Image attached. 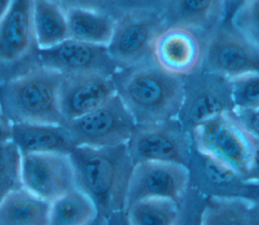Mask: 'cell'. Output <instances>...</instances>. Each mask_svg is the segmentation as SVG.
<instances>
[{"label":"cell","instance_id":"obj_1","mask_svg":"<svg viewBox=\"0 0 259 225\" xmlns=\"http://www.w3.org/2000/svg\"><path fill=\"white\" fill-rule=\"evenodd\" d=\"M76 184L98 209L95 224L124 218L125 199L135 163L126 143L114 146H75L70 152Z\"/></svg>","mask_w":259,"mask_h":225},{"label":"cell","instance_id":"obj_2","mask_svg":"<svg viewBox=\"0 0 259 225\" xmlns=\"http://www.w3.org/2000/svg\"><path fill=\"white\" fill-rule=\"evenodd\" d=\"M116 93L137 125L176 119L184 101V79L161 69L154 60L118 70L112 76Z\"/></svg>","mask_w":259,"mask_h":225},{"label":"cell","instance_id":"obj_3","mask_svg":"<svg viewBox=\"0 0 259 225\" xmlns=\"http://www.w3.org/2000/svg\"><path fill=\"white\" fill-rule=\"evenodd\" d=\"M63 74L36 65L0 83V108L12 123L65 124L60 107Z\"/></svg>","mask_w":259,"mask_h":225},{"label":"cell","instance_id":"obj_4","mask_svg":"<svg viewBox=\"0 0 259 225\" xmlns=\"http://www.w3.org/2000/svg\"><path fill=\"white\" fill-rule=\"evenodd\" d=\"M191 135L197 150L227 163L246 180L252 161L251 136L232 111L196 125Z\"/></svg>","mask_w":259,"mask_h":225},{"label":"cell","instance_id":"obj_5","mask_svg":"<svg viewBox=\"0 0 259 225\" xmlns=\"http://www.w3.org/2000/svg\"><path fill=\"white\" fill-rule=\"evenodd\" d=\"M165 27L161 10L140 8L116 18L107 48L118 70L153 60V45Z\"/></svg>","mask_w":259,"mask_h":225},{"label":"cell","instance_id":"obj_6","mask_svg":"<svg viewBox=\"0 0 259 225\" xmlns=\"http://www.w3.org/2000/svg\"><path fill=\"white\" fill-rule=\"evenodd\" d=\"M75 146H114L127 143L137 123L116 93L96 109L65 123Z\"/></svg>","mask_w":259,"mask_h":225},{"label":"cell","instance_id":"obj_7","mask_svg":"<svg viewBox=\"0 0 259 225\" xmlns=\"http://www.w3.org/2000/svg\"><path fill=\"white\" fill-rule=\"evenodd\" d=\"M126 145L135 164L141 161H169L188 166L194 148L191 133L178 118L137 125Z\"/></svg>","mask_w":259,"mask_h":225},{"label":"cell","instance_id":"obj_8","mask_svg":"<svg viewBox=\"0 0 259 225\" xmlns=\"http://www.w3.org/2000/svg\"><path fill=\"white\" fill-rule=\"evenodd\" d=\"M200 69L229 80L259 73V48L228 20L224 21L205 41Z\"/></svg>","mask_w":259,"mask_h":225},{"label":"cell","instance_id":"obj_9","mask_svg":"<svg viewBox=\"0 0 259 225\" xmlns=\"http://www.w3.org/2000/svg\"><path fill=\"white\" fill-rule=\"evenodd\" d=\"M36 50L32 0H12L0 19V83L17 75V65L36 66Z\"/></svg>","mask_w":259,"mask_h":225},{"label":"cell","instance_id":"obj_10","mask_svg":"<svg viewBox=\"0 0 259 225\" xmlns=\"http://www.w3.org/2000/svg\"><path fill=\"white\" fill-rule=\"evenodd\" d=\"M183 79L184 101L178 119L190 133L196 125L234 110L229 79L201 69Z\"/></svg>","mask_w":259,"mask_h":225},{"label":"cell","instance_id":"obj_11","mask_svg":"<svg viewBox=\"0 0 259 225\" xmlns=\"http://www.w3.org/2000/svg\"><path fill=\"white\" fill-rule=\"evenodd\" d=\"M190 187L187 165L169 161H141L135 164L128 182L125 210L136 201L160 197L182 206Z\"/></svg>","mask_w":259,"mask_h":225},{"label":"cell","instance_id":"obj_12","mask_svg":"<svg viewBox=\"0 0 259 225\" xmlns=\"http://www.w3.org/2000/svg\"><path fill=\"white\" fill-rule=\"evenodd\" d=\"M21 185L52 202L77 187L70 153L48 151L21 153Z\"/></svg>","mask_w":259,"mask_h":225},{"label":"cell","instance_id":"obj_13","mask_svg":"<svg viewBox=\"0 0 259 225\" xmlns=\"http://www.w3.org/2000/svg\"><path fill=\"white\" fill-rule=\"evenodd\" d=\"M35 63L63 75L100 73L112 77L118 71L107 45L90 43L72 37L50 47H37Z\"/></svg>","mask_w":259,"mask_h":225},{"label":"cell","instance_id":"obj_14","mask_svg":"<svg viewBox=\"0 0 259 225\" xmlns=\"http://www.w3.org/2000/svg\"><path fill=\"white\" fill-rule=\"evenodd\" d=\"M205 39L195 30L181 26H165L153 45V60L164 71L179 77L197 72L202 64Z\"/></svg>","mask_w":259,"mask_h":225},{"label":"cell","instance_id":"obj_15","mask_svg":"<svg viewBox=\"0 0 259 225\" xmlns=\"http://www.w3.org/2000/svg\"><path fill=\"white\" fill-rule=\"evenodd\" d=\"M116 94L114 80L100 73L63 75L59 99L67 121L80 117L104 104Z\"/></svg>","mask_w":259,"mask_h":225},{"label":"cell","instance_id":"obj_16","mask_svg":"<svg viewBox=\"0 0 259 225\" xmlns=\"http://www.w3.org/2000/svg\"><path fill=\"white\" fill-rule=\"evenodd\" d=\"M161 14L168 25L195 30L206 41L208 35L226 21L225 0H167Z\"/></svg>","mask_w":259,"mask_h":225},{"label":"cell","instance_id":"obj_17","mask_svg":"<svg viewBox=\"0 0 259 225\" xmlns=\"http://www.w3.org/2000/svg\"><path fill=\"white\" fill-rule=\"evenodd\" d=\"M190 173L195 176L196 188L206 196H244L248 182L227 163L193 148Z\"/></svg>","mask_w":259,"mask_h":225},{"label":"cell","instance_id":"obj_18","mask_svg":"<svg viewBox=\"0 0 259 225\" xmlns=\"http://www.w3.org/2000/svg\"><path fill=\"white\" fill-rule=\"evenodd\" d=\"M11 140L21 153L66 152L75 147L65 124L12 123Z\"/></svg>","mask_w":259,"mask_h":225},{"label":"cell","instance_id":"obj_19","mask_svg":"<svg viewBox=\"0 0 259 225\" xmlns=\"http://www.w3.org/2000/svg\"><path fill=\"white\" fill-rule=\"evenodd\" d=\"M199 223L202 225H259V201L244 196H208Z\"/></svg>","mask_w":259,"mask_h":225},{"label":"cell","instance_id":"obj_20","mask_svg":"<svg viewBox=\"0 0 259 225\" xmlns=\"http://www.w3.org/2000/svg\"><path fill=\"white\" fill-rule=\"evenodd\" d=\"M50 201L21 186L1 201L0 225H50Z\"/></svg>","mask_w":259,"mask_h":225},{"label":"cell","instance_id":"obj_21","mask_svg":"<svg viewBox=\"0 0 259 225\" xmlns=\"http://www.w3.org/2000/svg\"><path fill=\"white\" fill-rule=\"evenodd\" d=\"M70 37L107 45L113 33L116 18L112 15L85 7H65Z\"/></svg>","mask_w":259,"mask_h":225},{"label":"cell","instance_id":"obj_22","mask_svg":"<svg viewBox=\"0 0 259 225\" xmlns=\"http://www.w3.org/2000/svg\"><path fill=\"white\" fill-rule=\"evenodd\" d=\"M35 41L38 48H46L70 37L66 9L54 0H32Z\"/></svg>","mask_w":259,"mask_h":225},{"label":"cell","instance_id":"obj_23","mask_svg":"<svg viewBox=\"0 0 259 225\" xmlns=\"http://www.w3.org/2000/svg\"><path fill=\"white\" fill-rule=\"evenodd\" d=\"M98 209L84 191L75 187L51 202L50 225L95 224Z\"/></svg>","mask_w":259,"mask_h":225},{"label":"cell","instance_id":"obj_24","mask_svg":"<svg viewBox=\"0 0 259 225\" xmlns=\"http://www.w3.org/2000/svg\"><path fill=\"white\" fill-rule=\"evenodd\" d=\"M124 220L130 225H176L181 223L182 207L168 198H145L125 210Z\"/></svg>","mask_w":259,"mask_h":225},{"label":"cell","instance_id":"obj_25","mask_svg":"<svg viewBox=\"0 0 259 225\" xmlns=\"http://www.w3.org/2000/svg\"><path fill=\"white\" fill-rule=\"evenodd\" d=\"M21 152L12 141L0 143V203L12 190L21 187Z\"/></svg>","mask_w":259,"mask_h":225},{"label":"cell","instance_id":"obj_26","mask_svg":"<svg viewBox=\"0 0 259 225\" xmlns=\"http://www.w3.org/2000/svg\"><path fill=\"white\" fill-rule=\"evenodd\" d=\"M234 109L259 108V73H250L229 80Z\"/></svg>","mask_w":259,"mask_h":225},{"label":"cell","instance_id":"obj_27","mask_svg":"<svg viewBox=\"0 0 259 225\" xmlns=\"http://www.w3.org/2000/svg\"><path fill=\"white\" fill-rule=\"evenodd\" d=\"M228 21L259 48V0H244Z\"/></svg>","mask_w":259,"mask_h":225},{"label":"cell","instance_id":"obj_28","mask_svg":"<svg viewBox=\"0 0 259 225\" xmlns=\"http://www.w3.org/2000/svg\"><path fill=\"white\" fill-rule=\"evenodd\" d=\"M64 7H85L102 11L118 18L122 14L140 8H151L147 0H54Z\"/></svg>","mask_w":259,"mask_h":225},{"label":"cell","instance_id":"obj_29","mask_svg":"<svg viewBox=\"0 0 259 225\" xmlns=\"http://www.w3.org/2000/svg\"><path fill=\"white\" fill-rule=\"evenodd\" d=\"M232 113L249 133L259 138V108L234 109Z\"/></svg>","mask_w":259,"mask_h":225},{"label":"cell","instance_id":"obj_30","mask_svg":"<svg viewBox=\"0 0 259 225\" xmlns=\"http://www.w3.org/2000/svg\"><path fill=\"white\" fill-rule=\"evenodd\" d=\"M11 125L0 108V143L11 140Z\"/></svg>","mask_w":259,"mask_h":225},{"label":"cell","instance_id":"obj_31","mask_svg":"<svg viewBox=\"0 0 259 225\" xmlns=\"http://www.w3.org/2000/svg\"><path fill=\"white\" fill-rule=\"evenodd\" d=\"M244 0H225V3H226V21L230 19L231 15L234 13V11L238 8V6Z\"/></svg>","mask_w":259,"mask_h":225},{"label":"cell","instance_id":"obj_32","mask_svg":"<svg viewBox=\"0 0 259 225\" xmlns=\"http://www.w3.org/2000/svg\"><path fill=\"white\" fill-rule=\"evenodd\" d=\"M248 183H249L248 198H252L259 201V182H256V183L248 182Z\"/></svg>","mask_w":259,"mask_h":225},{"label":"cell","instance_id":"obj_33","mask_svg":"<svg viewBox=\"0 0 259 225\" xmlns=\"http://www.w3.org/2000/svg\"><path fill=\"white\" fill-rule=\"evenodd\" d=\"M12 0H0V19L3 17V15L6 13L8 8L11 5Z\"/></svg>","mask_w":259,"mask_h":225},{"label":"cell","instance_id":"obj_34","mask_svg":"<svg viewBox=\"0 0 259 225\" xmlns=\"http://www.w3.org/2000/svg\"><path fill=\"white\" fill-rule=\"evenodd\" d=\"M166 1H167V0H159V2H160V5H161V6H163V5L165 4V2H166Z\"/></svg>","mask_w":259,"mask_h":225}]
</instances>
